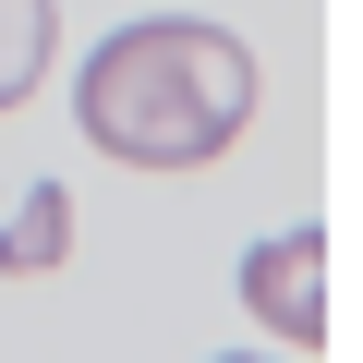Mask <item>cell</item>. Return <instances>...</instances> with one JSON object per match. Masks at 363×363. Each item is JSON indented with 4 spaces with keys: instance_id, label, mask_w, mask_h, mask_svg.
<instances>
[{
    "instance_id": "obj_1",
    "label": "cell",
    "mask_w": 363,
    "mask_h": 363,
    "mask_svg": "<svg viewBox=\"0 0 363 363\" xmlns=\"http://www.w3.org/2000/svg\"><path fill=\"white\" fill-rule=\"evenodd\" d=\"M73 121L121 169H206L255 121V49L206 13H145L97 37V61L73 73Z\"/></svg>"
},
{
    "instance_id": "obj_2",
    "label": "cell",
    "mask_w": 363,
    "mask_h": 363,
    "mask_svg": "<svg viewBox=\"0 0 363 363\" xmlns=\"http://www.w3.org/2000/svg\"><path fill=\"white\" fill-rule=\"evenodd\" d=\"M242 315L303 363V351L327 339V230H279V242H255V255H242Z\"/></svg>"
},
{
    "instance_id": "obj_3",
    "label": "cell",
    "mask_w": 363,
    "mask_h": 363,
    "mask_svg": "<svg viewBox=\"0 0 363 363\" xmlns=\"http://www.w3.org/2000/svg\"><path fill=\"white\" fill-rule=\"evenodd\" d=\"M61 255H73V194L37 182V194L0 218V279H37V267H61Z\"/></svg>"
},
{
    "instance_id": "obj_4",
    "label": "cell",
    "mask_w": 363,
    "mask_h": 363,
    "mask_svg": "<svg viewBox=\"0 0 363 363\" xmlns=\"http://www.w3.org/2000/svg\"><path fill=\"white\" fill-rule=\"evenodd\" d=\"M49 49H61V13H49V0H0V109H13V97H37Z\"/></svg>"
},
{
    "instance_id": "obj_5",
    "label": "cell",
    "mask_w": 363,
    "mask_h": 363,
    "mask_svg": "<svg viewBox=\"0 0 363 363\" xmlns=\"http://www.w3.org/2000/svg\"><path fill=\"white\" fill-rule=\"evenodd\" d=\"M230 363H255V351H230Z\"/></svg>"
}]
</instances>
